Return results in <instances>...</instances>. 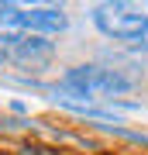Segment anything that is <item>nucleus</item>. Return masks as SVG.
<instances>
[{
	"label": "nucleus",
	"mask_w": 148,
	"mask_h": 155,
	"mask_svg": "<svg viewBox=\"0 0 148 155\" xmlns=\"http://www.w3.org/2000/svg\"><path fill=\"white\" fill-rule=\"evenodd\" d=\"M145 21H148V17L138 14V11H131L127 4H97L93 7L97 31L104 35V38L121 41V45H131L138 38V31L145 28Z\"/></svg>",
	"instance_id": "1"
},
{
	"label": "nucleus",
	"mask_w": 148,
	"mask_h": 155,
	"mask_svg": "<svg viewBox=\"0 0 148 155\" xmlns=\"http://www.w3.org/2000/svg\"><path fill=\"white\" fill-rule=\"evenodd\" d=\"M69 28V17L62 7H31L24 11V31L28 35H62Z\"/></svg>",
	"instance_id": "3"
},
{
	"label": "nucleus",
	"mask_w": 148,
	"mask_h": 155,
	"mask_svg": "<svg viewBox=\"0 0 148 155\" xmlns=\"http://www.w3.org/2000/svg\"><path fill=\"white\" fill-rule=\"evenodd\" d=\"M11 7H14V4H0V14H7V11H11Z\"/></svg>",
	"instance_id": "6"
},
{
	"label": "nucleus",
	"mask_w": 148,
	"mask_h": 155,
	"mask_svg": "<svg viewBox=\"0 0 148 155\" xmlns=\"http://www.w3.org/2000/svg\"><path fill=\"white\" fill-rule=\"evenodd\" d=\"M127 48H134L138 55H148V21H145V28L138 31V38H134L131 45H127Z\"/></svg>",
	"instance_id": "4"
},
{
	"label": "nucleus",
	"mask_w": 148,
	"mask_h": 155,
	"mask_svg": "<svg viewBox=\"0 0 148 155\" xmlns=\"http://www.w3.org/2000/svg\"><path fill=\"white\" fill-rule=\"evenodd\" d=\"M52 55H55V45L45 38V35H24V38L17 41V48L11 52V62L21 66V69L41 72V69L52 62Z\"/></svg>",
	"instance_id": "2"
},
{
	"label": "nucleus",
	"mask_w": 148,
	"mask_h": 155,
	"mask_svg": "<svg viewBox=\"0 0 148 155\" xmlns=\"http://www.w3.org/2000/svg\"><path fill=\"white\" fill-rule=\"evenodd\" d=\"M7 62H11V52H4V48H0V69H4Z\"/></svg>",
	"instance_id": "5"
}]
</instances>
